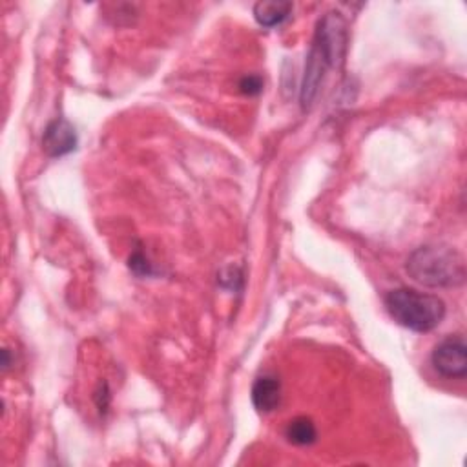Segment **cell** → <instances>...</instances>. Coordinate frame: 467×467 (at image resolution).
I'll return each mask as SVG.
<instances>
[{
  "mask_svg": "<svg viewBox=\"0 0 467 467\" xmlns=\"http://www.w3.org/2000/svg\"><path fill=\"white\" fill-rule=\"evenodd\" d=\"M409 276L429 289H451L465 281V261L460 252L444 245H425L408 259Z\"/></svg>",
  "mask_w": 467,
  "mask_h": 467,
  "instance_id": "cell-1",
  "label": "cell"
},
{
  "mask_svg": "<svg viewBox=\"0 0 467 467\" xmlns=\"http://www.w3.org/2000/svg\"><path fill=\"white\" fill-rule=\"evenodd\" d=\"M385 307L391 318L409 330L429 332L446 318V304L439 296L423 294L413 289H396L385 296Z\"/></svg>",
  "mask_w": 467,
  "mask_h": 467,
  "instance_id": "cell-2",
  "label": "cell"
},
{
  "mask_svg": "<svg viewBox=\"0 0 467 467\" xmlns=\"http://www.w3.org/2000/svg\"><path fill=\"white\" fill-rule=\"evenodd\" d=\"M314 46L323 53L330 68H336L344 62L347 50V22L338 12H328L316 29Z\"/></svg>",
  "mask_w": 467,
  "mask_h": 467,
  "instance_id": "cell-3",
  "label": "cell"
},
{
  "mask_svg": "<svg viewBox=\"0 0 467 467\" xmlns=\"http://www.w3.org/2000/svg\"><path fill=\"white\" fill-rule=\"evenodd\" d=\"M435 371L449 380H463L467 376V344L463 336H447L431 354Z\"/></svg>",
  "mask_w": 467,
  "mask_h": 467,
  "instance_id": "cell-4",
  "label": "cell"
},
{
  "mask_svg": "<svg viewBox=\"0 0 467 467\" xmlns=\"http://www.w3.org/2000/svg\"><path fill=\"white\" fill-rule=\"evenodd\" d=\"M43 146L50 157H62L74 152L77 148L75 128L66 119L51 121L44 130Z\"/></svg>",
  "mask_w": 467,
  "mask_h": 467,
  "instance_id": "cell-5",
  "label": "cell"
},
{
  "mask_svg": "<svg viewBox=\"0 0 467 467\" xmlns=\"http://www.w3.org/2000/svg\"><path fill=\"white\" fill-rule=\"evenodd\" d=\"M252 402L259 413H273L281 402V384L276 376L265 375L254 382Z\"/></svg>",
  "mask_w": 467,
  "mask_h": 467,
  "instance_id": "cell-6",
  "label": "cell"
},
{
  "mask_svg": "<svg viewBox=\"0 0 467 467\" xmlns=\"http://www.w3.org/2000/svg\"><path fill=\"white\" fill-rule=\"evenodd\" d=\"M290 12H292L290 3H257L254 6V19L257 20L259 26L276 28L283 20H287Z\"/></svg>",
  "mask_w": 467,
  "mask_h": 467,
  "instance_id": "cell-7",
  "label": "cell"
},
{
  "mask_svg": "<svg viewBox=\"0 0 467 467\" xmlns=\"http://www.w3.org/2000/svg\"><path fill=\"white\" fill-rule=\"evenodd\" d=\"M285 435H287V440L294 446H311L318 439V431L311 418L297 416L289 422Z\"/></svg>",
  "mask_w": 467,
  "mask_h": 467,
  "instance_id": "cell-8",
  "label": "cell"
},
{
  "mask_svg": "<svg viewBox=\"0 0 467 467\" xmlns=\"http://www.w3.org/2000/svg\"><path fill=\"white\" fill-rule=\"evenodd\" d=\"M130 269L133 271V273H136L138 276H150L152 274V266H150V263L145 259V256L143 254H133L131 257H130Z\"/></svg>",
  "mask_w": 467,
  "mask_h": 467,
  "instance_id": "cell-9",
  "label": "cell"
},
{
  "mask_svg": "<svg viewBox=\"0 0 467 467\" xmlns=\"http://www.w3.org/2000/svg\"><path fill=\"white\" fill-rule=\"evenodd\" d=\"M240 90L247 95H257L263 90V79L259 75H247L241 79Z\"/></svg>",
  "mask_w": 467,
  "mask_h": 467,
  "instance_id": "cell-10",
  "label": "cell"
}]
</instances>
